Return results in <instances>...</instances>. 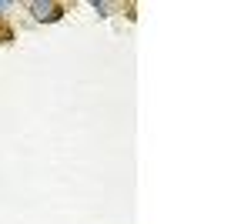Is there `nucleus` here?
<instances>
[{
    "label": "nucleus",
    "instance_id": "obj_3",
    "mask_svg": "<svg viewBox=\"0 0 251 224\" xmlns=\"http://www.w3.org/2000/svg\"><path fill=\"white\" fill-rule=\"evenodd\" d=\"M14 40V27L10 24H0V44H10Z\"/></svg>",
    "mask_w": 251,
    "mask_h": 224
},
{
    "label": "nucleus",
    "instance_id": "obj_2",
    "mask_svg": "<svg viewBox=\"0 0 251 224\" xmlns=\"http://www.w3.org/2000/svg\"><path fill=\"white\" fill-rule=\"evenodd\" d=\"M91 7H94V14H97V17H111V3H104V0H94Z\"/></svg>",
    "mask_w": 251,
    "mask_h": 224
},
{
    "label": "nucleus",
    "instance_id": "obj_1",
    "mask_svg": "<svg viewBox=\"0 0 251 224\" xmlns=\"http://www.w3.org/2000/svg\"><path fill=\"white\" fill-rule=\"evenodd\" d=\"M27 10H30V17L40 20V24H57V20L67 14V7L57 3V0H30Z\"/></svg>",
    "mask_w": 251,
    "mask_h": 224
},
{
    "label": "nucleus",
    "instance_id": "obj_4",
    "mask_svg": "<svg viewBox=\"0 0 251 224\" xmlns=\"http://www.w3.org/2000/svg\"><path fill=\"white\" fill-rule=\"evenodd\" d=\"M10 7H14V3H10V0H0V17H3V14H7V10H10Z\"/></svg>",
    "mask_w": 251,
    "mask_h": 224
}]
</instances>
